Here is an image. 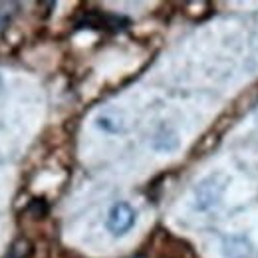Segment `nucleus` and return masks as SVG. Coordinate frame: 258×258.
Segmentation results:
<instances>
[{"instance_id":"20e7f679","label":"nucleus","mask_w":258,"mask_h":258,"mask_svg":"<svg viewBox=\"0 0 258 258\" xmlns=\"http://www.w3.org/2000/svg\"><path fill=\"white\" fill-rule=\"evenodd\" d=\"M252 252L250 242L242 234H232L223 242V254L226 258H246Z\"/></svg>"},{"instance_id":"f257e3e1","label":"nucleus","mask_w":258,"mask_h":258,"mask_svg":"<svg viewBox=\"0 0 258 258\" xmlns=\"http://www.w3.org/2000/svg\"><path fill=\"white\" fill-rule=\"evenodd\" d=\"M228 183H230V179L221 173H215V175H209L207 179H203L195 187V207L199 211H209V209L217 207L225 195Z\"/></svg>"},{"instance_id":"1a4fd4ad","label":"nucleus","mask_w":258,"mask_h":258,"mask_svg":"<svg viewBox=\"0 0 258 258\" xmlns=\"http://www.w3.org/2000/svg\"><path fill=\"white\" fill-rule=\"evenodd\" d=\"M0 86H2V78H0Z\"/></svg>"},{"instance_id":"39448f33","label":"nucleus","mask_w":258,"mask_h":258,"mask_svg":"<svg viewBox=\"0 0 258 258\" xmlns=\"http://www.w3.org/2000/svg\"><path fill=\"white\" fill-rule=\"evenodd\" d=\"M32 250H34L32 244H30L26 238H18V240H14V242L8 246L4 258H30L32 256Z\"/></svg>"},{"instance_id":"6e6552de","label":"nucleus","mask_w":258,"mask_h":258,"mask_svg":"<svg viewBox=\"0 0 258 258\" xmlns=\"http://www.w3.org/2000/svg\"><path fill=\"white\" fill-rule=\"evenodd\" d=\"M28 211L32 213L34 217H44L48 213V205L42 199H34L32 203H30V207H28Z\"/></svg>"},{"instance_id":"f03ea898","label":"nucleus","mask_w":258,"mask_h":258,"mask_svg":"<svg viewBox=\"0 0 258 258\" xmlns=\"http://www.w3.org/2000/svg\"><path fill=\"white\" fill-rule=\"evenodd\" d=\"M137 223V211L129 205L127 201H117L109 207L107 217H105V230L115 236L121 238L125 236L129 230H133V226Z\"/></svg>"},{"instance_id":"0eeeda50","label":"nucleus","mask_w":258,"mask_h":258,"mask_svg":"<svg viewBox=\"0 0 258 258\" xmlns=\"http://www.w3.org/2000/svg\"><path fill=\"white\" fill-rule=\"evenodd\" d=\"M155 149H159V151H173V149H177V145H179V137L171 131V133H159L157 137H155Z\"/></svg>"},{"instance_id":"7ed1b4c3","label":"nucleus","mask_w":258,"mask_h":258,"mask_svg":"<svg viewBox=\"0 0 258 258\" xmlns=\"http://www.w3.org/2000/svg\"><path fill=\"white\" fill-rule=\"evenodd\" d=\"M125 20H121L119 16H109V14H101V12H88L82 20H80V28H111V30H119L125 24H121Z\"/></svg>"},{"instance_id":"423d86ee","label":"nucleus","mask_w":258,"mask_h":258,"mask_svg":"<svg viewBox=\"0 0 258 258\" xmlns=\"http://www.w3.org/2000/svg\"><path fill=\"white\" fill-rule=\"evenodd\" d=\"M96 125L101 131H105V133H109V135H113V133H119L121 129H123V123H121V119L119 117H113V115H109V113H103V115H99L96 119Z\"/></svg>"}]
</instances>
